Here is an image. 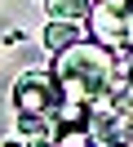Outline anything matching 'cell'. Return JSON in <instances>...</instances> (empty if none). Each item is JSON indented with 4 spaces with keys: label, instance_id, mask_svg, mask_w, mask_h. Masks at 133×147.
I'll list each match as a JSON object with an SVG mask.
<instances>
[{
    "label": "cell",
    "instance_id": "2",
    "mask_svg": "<svg viewBox=\"0 0 133 147\" xmlns=\"http://www.w3.org/2000/svg\"><path fill=\"white\" fill-rule=\"evenodd\" d=\"M93 0H44V9H49V22H80L89 13Z\"/></svg>",
    "mask_w": 133,
    "mask_h": 147
},
{
    "label": "cell",
    "instance_id": "4",
    "mask_svg": "<svg viewBox=\"0 0 133 147\" xmlns=\"http://www.w3.org/2000/svg\"><path fill=\"white\" fill-rule=\"evenodd\" d=\"M115 147H133V138H124V143H115Z\"/></svg>",
    "mask_w": 133,
    "mask_h": 147
},
{
    "label": "cell",
    "instance_id": "3",
    "mask_svg": "<svg viewBox=\"0 0 133 147\" xmlns=\"http://www.w3.org/2000/svg\"><path fill=\"white\" fill-rule=\"evenodd\" d=\"M76 40H80V27H76V22H49V27H44V49H49V54L76 45Z\"/></svg>",
    "mask_w": 133,
    "mask_h": 147
},
{
    "label": "cell",
    "instance_id": "1",
    "mask_svg": "<svg viewBox=\"0 0 133 147\" xmlns=\"http://www.w3.org/2000/svg\"><path fill=\"white\" fill-rule=\"evenodd\" d=\"M58 102V85L49 71H22L13 80V111L18 116H49Z\"/></svg>",
    "mask_w": 133,
    "mask_h": 147
}]
</instances>
